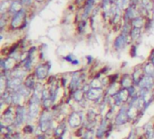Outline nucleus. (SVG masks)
<instances>
[{"label":"nucleus","mask_w":154,"mask_h":139,"mask_svg":"<svg viewBox=\"0 0 154 139\" xmlns=\"http://www.w3.org/2000/svg\"><path fill=\"white\" fill-rule=\"evenodd\" d=\"M131 1V5L133 6H140V0H130Z\"/></svg>","instance_id":"nucleus-30"},{"label":"nucleus","mask_w":154,"mask_h":139,"mask_svg":"<svg viewBox=\"0 0 154 139\" xmlns=\"http://www.w3.org/2000/svg\"><path fill=\"white\" fill-rule=\"evenodd\" d=\"M90 85H91L92 88H103V83H102L101 78L94 77L91 80Z\"/></svg>","instance_id":"nucleus-24"},{"label":"nucleus","mask_w":154,"mask_h":139,"mask_svg":"<svg viewBox=\"0 0 154 139\" xmlns=\"http://www.w3.org/2000/svg\"><path fill=\"white\" fill-rule=\"evenodd\" d=\"M142 67L145 76L154 77V63L152 61L147 60L145 63L142 64Z\"/></svg>","instance_id":"nucleus-13"},{"label":"nucleus","mask_w":154,"mask_h":139,"mask_svg":"<svg viewBox=\"0 0 154 139\" xmlns=\"http://www.w3.org/2000/svg\"><path fill=\"white\" fill-rule=\"evenodd\" d=\"M144 33V30L142 28H137V27H132L131 33H130V36L131 37V40L133 43H137L142 36Z\"/></svg>","instance_id":"nucleus-15"},{"label":"nucleus","mask_w":154,"mask_h":139,"mask_svg":"<svg viewBox=\"0 0 154 139\" xmlns=\"http://www.w3.org/2000/svg\"><path fill=\"white\" fill-rule=\"evenodd\" d=\"M132 40L131 36H124L122 33H118L112 42V47L117 52L123 51L127 46H130L132 44Z\"/></svg>","instance_id":"nucleus-2"},{"label":"nucleus","mask_w":154,"mask_h":139,"mask_svg":"<svg viewBox=\"0 0 154 139\" xmlns=\"http://www.w3.org/2000/svg\"><path fill=\"white\" fill-rule=\"evenodd\" d=\"M120 86L122 88H129L130 87L133 86V79L131 77V74H128V73H124L121 76L120 78Z\"/></svg>","instance_id":"nucleus-11"},{"label":"nucleus","mask_w":154,"mask_h":139,"mask_svg":"<svg viewBox=\"0 0 154 139\" xmlns=\"http://www.w3.org/2000/svg\"><path fill=\"white\" fill-rule=\"evenodd\" d=\"M23 133H24V134H31L35 133V128H34V126H33L31 124L27 123V124L23 127Z\"/></svg>","instance_id":"nucleus-26"},{"label":"nucleus","mask_w":154,"mask_h":139,"mask_svg":"<svg viewBox=\"0 0 154 139\" xmlns=\"http://www.w3.org/2000/svg\"><path fill=\"white\" fill-rule=\"evenodd\" d=\"M87 0H73V3L75 4V6L78 8V10L83 8V7L85 6V4L86 3Z\"/></svg>","instance_id":"nucleus-28"},{"label":"nucleus","mask_w":154,"mask_h":139,"mask_svg":"<svg viewBox=\"0 0 154 139\" xmlns=\"http://www.w3.org/2000/svg\"><path fill=\"white\" fill-rule=\"evenodd\" d=\"M148 60H149V61H153L154 60V48L151 50V52H150V54H149V59Z\"/></svg>","instance_id":"nucleus-31"},{"label":"nucleus","mask_w":154,"mask_h":139,"mask_svg":"<svg viewBox=\"0 0 154 139\" xmlns=\"http://www.w3.org/2000/svg\"><path fill=\"white\" fill-rule=\"evenodd\" d=\"M63 59L64 61L70 63V64L72 65H80V60H79L78 58H77L73 54H72V53H70V54L64 55V56L63 57Z\"/></svg>","instance_id":"nucleus-20"},{"label":"nucleus","mask_w":154,"mask_h":139,"mask_svg":"<svg viewBox=\"0 0 154 139\" xmlns=\"http://www.w3.org/2000/svg\"><path fill=\"white\" fill-rule=\"evenodd\" d=\"M86 60H87V64L88 65H91V64H93L94 62V58L93 56H91V55H87L86 56Z\"/></svg>","instance_id":"nucleus-29"},{"label":"nucleus","mask_w":154,"mask_h":139,"mask_svg":"<svg viewBox=\"0 0 154 139\" xmlns=\"http://www.w3.org/2000/svg\"><path fill=\"white\" fill-rule=\"evenodd\" d=\"M95 131L94 129H86L83 134V139H94Z\"/></svg>","instance_id":"nucleus-25"},{"label":"nucleus","mask_w":154,"mask_h":139,"mask_svg":"<svg viewBox=\"0 0 154 139\" xmlns=\"http://www.w3.org/2000/svg\"><path fill=\"white\" fill-rule=\"evenodd\" d=\"M110 123L111 122L108 118H106L105 116L103 117L97 130L95 131V136L97 139H103L104 137V135L107 134V132H108L109 126H110Z\"/></svg>","instance_id":"nucleus-7"},{"label":"nucleus","mask_w":154,"mask_h":139,"mask_svg":"<svg viewBox=\"0 0 154 139\" xmlns=\"http://www.w3.org/2000/svg\"><path fill=\"white\" fill-rule=\"evenodd\" d=\"M138 88L140 89H146L149 91H152L154 88V77L144 76L138 85Z\"/></svg>","instance_id":"nucleus-8"},{"label":"nucleus","mask_w":154,"mask_h":139,"mask_svg":"<svg viewBox=\"0 0 154 139\" xmlns=\"http://www.w3.org/2000/svg\"><path fill=\"white\" fill-rule=\"evenodd\" d=\"M144 71H143V67H142V64L135 66V68L133 69V71L131 73V77H132V79H133V83H134V86L138 87L140 81L141 80V78L144 77Z\"/></svg>","instance_id":"nucleus-9"},{"label":"nucleus","mask_w":154,"mask_h":139,"mask_svg":"<svg viewBox=\"0 0 154 139\" xmlns=\"http://www.w3.org/2000/svg\"><path fill=\"white\" fill-rule=\"evenodd\" d=\"M24 8L21 4L20 0H11V4H10V8L8 10V14L10 16H13L14 14L19 12L20 10H22Z\"/></svg>","instance_id":"nucleus-14"},{"label":"nucleus","mask_w":154,"mask_h":139,"mask_svg":"<svg viewBox=\"0 0 154 139\" xmlns=\"http://www.w3.org/2000/svg\"><path fill=\"white\" fill-rule=\"evenodd\" d=\"M128 111H129L128 104H123L121 106V108L119 109L117 115H115V118H114V125H115L120 126V125H125L129 121L130 117H129Z\"/></svg>","instance_id":"nucleus-3"},{"label":"nucleus","mask_w":154,"mask_h":139,"mask_svg":"<svg viewBox=\"0 0 154 139\" xmlns=\"http://www.w3.org/2000/svg\"><path fill=\"white\" fill-rule=\"evenodd\" d=\"M35 3H36V4L41 5V4H44V3L47 2L48 0H35Z\"/></svg>","instance_id":"nucleus-33"},{"label":"nucleus","mask_w":154,"mask_h":139,"mask_svg":"<svg viewBox=\"0 0 154 139\" xmlns=\"http://www.w3.org/2000/svg\"><path fill=\"white\" fill-rule=\"evenodd\" d=\"M86 116H84V114L82 112H76V111H72L70 115L68 116V125H70V127L72 128H77L80 125H83V123L85 122Z\"/></svg>","instance_id":"nucleus-5"},{"label":"nucleus","mask_w":154,"mask_h":139,"mask_svg":"<svg viewBox=\"0 0 154 139\" xmlns=\"http://www.w3.org/2000/svg\"><path fill=\"white\" fill-rule=\"evenodd\" d=\"M37 82H38V81H37V79H36V77H35V74H34L33 72H31V73L28 74V76H27V77H26V79L24 80V85H25L26 87H28L29 89H31L32 91H34V89H35V87Z\"/></svg>","instance_id":"nucleus-12"},{"label":"nucleus","mask_w":154,"mask_h":139,"mask_svg":"<svg viewBox=\"0 0 154 139\" xmlns=\"http://www.w3.org/2000/svg\"><path fill=\"white\" fill-rule=\"evenodd\" d=\"M26 100V98L19 94L17 91H12V105L13 106H21L23 101Z\"/></svg>","instance_id":"nucleus-18"},{"label":"nucleus","mask_w":154,"mask_h":139,"mask_svg":"<svg viewBox=\"0 0 154 139\" xmlns=\"http://www.w3.org/2000/svg\"><path fill=\"white\" fill-rule=\"evenodd\" d=\"M65 131H66V124L64 122H63V123L58 125V126L55 128V130H54V135L57 138L62 139Z\"/></svg>","instance_id":"nucleus-19"},{"label":"nucleus","mask_w":154,"mask_h":139,"mask_svg":"<svg viewBox=\"0 0 154 139\" xmlns=\"http://www.w3.org/2000/svg\"><path fill=\"white\" fill-rule=\"evenodd\" d=\"M101 1H102V0H97V2H98V3H100Z\"/></svg>","instance_id":"nucleus-34"},{"label":"nucleus","mask_w":154,"mask_h":139,"mask_svg":"<svg viewBox=\"0 0 154 139\" xmlns=\"http://www.w3.org/2000/svg\"><path fill=\"white\" fill-rule=\"evenodd\" d=\"M11 4V0H1L0 3V14H6L8 13L9 8Z\"/></svg>","instance_id":"nucleus-23"},{"label":"nucleus","mask_w":154,"mask_h":139,"mask_svg":"<svg viewBox=\"0 0 154 139\" xmlns=\"http://www.w3.org/2000/svg\"><path fill=\"white\" fill-rule=\"evenodd\" d=\"M137 53H138V46H137L136 43H132L130 46V55L132 57H134L137 55Z\"/></svg>","instance_id":"nucleus-27"},{"label":"nucleus","mask_w":154,"mask_h":139,"mask_svg":"<svg viewBox=\"0 0 154 139\" xmlns=\"http://www.w3.org/2000/svg\"><path fill=\"white\" fill-rule=\"evenodd\" d=\"M131 29H132V26H131V22L123 21L122 22V27H121L120 33H122L124 36H129L130 33H131Z\"/></svg>","instance_id":"nucleus-22"},{"label":"nucleus","mask_w":154,"mask_h":139,"mask_svg":"<svg viewBox=\"0 0 154 139\" xmlns=\"http://www.w3.org/2000/svg\"><path fill=\"white\" fill-rule=\"evenodd\" d=\"M72 95V98L75 101V102H78L80 103L81 101H83L85 98V93L84 92V90L82 88H79V89H76L72 92H71Z\"/></svg>","instance_id":"nucleus-16"},{"label":"nucleus","mask_w":154,"mask_h":139,"mask_svg":"<svg viewBox=\"0 0 154 139\" xmlns=\"http://www.w3.org/2000/svg\"><path fill=\"white\" fill-rule=\"evenodd\" d=\"M140 16V10H139V6L131 5L127 9H125L123 11L122 18H123V21L131 22L134 18H136Z\"/></svg>","instance_id":"nucleus-6"},{"label":"nucleus","mask_w":154,"mask_h":139,"mask_svg":"<svg viewBox=\"0 0 154 139\" xmlns=\"http://www.w3.org/2000/svg\"><path fill=\"white\" fill-rule=\"evenodd\" d=\"M51 67H52V64L50 61H43L35 65L33 73L35 74L37 81L42 82L49 77Z\"/></svg>","instance_id":"nucleus-1"},{"label":"nucleus","mask_w":154,"mask_h":139,"mask_svg":"<svg viewBox=\"0 0 154 139\" xmlns=\"http://www.w3.org/2000/svg\"><path fill=\"white\" fill-rule=\"evenodd\" d=\"M146 20L147 18L144 17H138L136 18H134L132 21H131V24L132 26V27H137V28H144L145 27V24H146Z\"/></svg>","instance_id":"nucleus-17"},{"label":"nucleus","mask_w":154,"mask_h":139,"mask_svg":"<svg viewBox=\"0 0 154 139\" xmlns=\"http://www.w3.org/2000/svg\"><path fill=\"white\" fill-rule=\"evenodd\" d=\"M35 139H46L45 134H36Z\"/></svg>","instance_id":"nucleus-32"},{"label":"nucleus","mask_w":154,"mask_h":139,"mask_svg":"<svg viewBox=\"0 0 154 139\" xmlns=\"http://www.w3.org/2000/svg\"><path fill=\"white\" fill-rule=\"evenodd\" d=\"M20 1H21L23 8L27 9L28 11H34L35 7L36 6L35 0H20Z\"/></svg>","instance_id":"nucleus-21"},{"label":"nucleus","mask_w":154,"mask_h":139,"mask_svg":"<svg viewBox=\"0 0 154 139\" xmlns=\"http://www.w3.org/2000/svg\"><path fill=\"white\" fill-rule=\"evenodd\" d=\"M27 117V110L25 106H16V117L14 122V126L16 128H19L22 125L26 122Z\"/></svg>","instance_id":"nucleus-4"},{"label":"nucleus","mask_w":154,"mask_h":139,"mask_svg":"<svg viewBox=\"0 0 154 139\" xmlns=\"http://www.w3.org/2000/svg\"><path fill=\"white\" fill-rule=\"evenodd\" d=\"M24 84V80L17 77H10L7 81V89L10 91H16L20 86Z\"/></svg>","instance_id":"nucleus-10"}]
</instances>
